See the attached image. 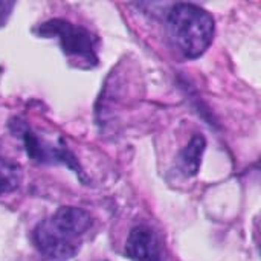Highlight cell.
I'll return each instance as SVG.
<instances>
[{"mask_svg":"<svg viewBox=\"0 0 261 261\" xmlns=\"http://www.w3.org/2000/svg\"><path fill=\"white\" fill-rule=\"evenodd\" d=\"M90 225L92 219L84 210L63 206L35 226L34 245L44 260H69L80 251Z\"/></svg>","mask_w":261,"mask_h":261,"instance_id":"6da1fadb","label":"cell"},{"mask_svg":"<svg viewBox=\"0 0 261 261\" xmlns=\"http://www.w3.org/2000/svg\"><path fill=\"white\" fill-rule=\"evenodd\" d=\"M168 34L173 46L190 60L199 58L214 37V18L194 3H177L168 14Z\"/></svg>","mask_w":261,"mask_h":261,"instance_id":"7a4b0ae2","label":"cell"},{"mask_svg":"<svg viewBox=\"0 0 261 261\" xmlns=\"http://www.w3.org/2000/svg\"><path fill=\"white\" fill-rule=\"evenodd\" d=\"M41 37H57L63 52L81 67H93L98 63V38L86 28L76 26L66 20H49L37 28Z\"/></svg>","mask_w":261,"mask_h":261,"instance_id":"3957f363","label":"cell"},{"mask_svg":"<svg viewBox=\"0 0 261 261\" xmlns=\"http://www.w3.org/2000/svg\"><path fill=\"white\" fill-rule=\"evenodd\" d=\"M125 255L133 261H162V245L147 225L135 226L125 243Z\"/></svg>","mask_w":261,"mask_h":261,"instance_id":"277c9868","label":"cell"},{"mask_svg":"<svg viewBox=\"0 0 261 261\" xmlns=\"http://www.w3.org/2000/svg\"><path fill=\"white\" fill-rule=\"evenodd\" d=\"M21 135H23L28 156L32 158L34 161H37V162H60V164H64L69 168H72L75 173H81V168L76 165L75 158L67 150H63L60 147H54L50 144L40 141L37 138V135H34L28 128H23Z\"/></svg>","mask_w":261,"mask_h":261,"instance_id":"5b68a950","label":"cell"},{"mask_svg":"<svg viewBox=\"0 0 261 261\" xmlns=\"http://www.w3.org/2000/svg\"><path fill=\"white\" fill-rule=\"evenodd\" d=\"M205 150V139L203 136L197 135L191 139V142L187 145V148L179 156V165L185 176H194L199 171L202 154Z\"/></svg>","mask_w":261,"mask_h":261,"instance_id":"8992f818","label":"cell"},{"mask_svg":"<svg viewBox=\"0 0 261 261\" xmlns=\"http://www.w3.org/2000/svg\"><path fill=\"white\" fill-rule=\"evenodd\" d=\"M23 179L21 167L17 162L0 158V196L15 191Z\"/></svg>","mask_w":261,"mask_h":261,"instance_id":"52a82bcc","label":"cell"},{"mask_svg":"<svg viewBox=\"0 0 261 261\" xmlns=\"http://www.w3.org/2000/svg\"><path fill=\"white\" fill-rule=\"evenodd\" d=\"M15 3L14 2H6V0H0V28L8 21L12 9H14Z\"/></svg>","mask_w":261,"mask_h":261,"instance_id":"ba28073f","label":"cell"}]
</instances>
